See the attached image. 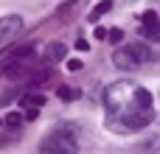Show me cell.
I'll return each instance as SVG.
<instances>
[{"mask_svg": "<svg viewBox=\"0 0 160 154\" xmlns=\"http://www.w3.org/2000/svg\"><path fill=\"white\" fill-rule=\"evenodd\" d=\"M22 17L20 14H6V17H0V48L3 45H8L11 39H17L20 36V31H22Z\"/></svg>", "mask_w": 160, "mask_h": 154, "instance_id": "cell-3", "label": "cell"}, {"mask_svg": "<svg viewBox=\"0 0 160 154\" xmlns=\"http://www.w3.org/2000/svg\"><path fill=\"white\" fill-rule=\"evenodd\" d=\"M112 65H115L118 70H132V67H141L129 45H127V48H118V51L112 53Z\"/></svg>", "mask_w": 160, "mask_h": 154, "instance_id": "cell-4", "label": "cell"}, {"mask_svg": "<svg viewBox=\"0 0 160 154\" xmlns=\"http://www.w3.org/2000/svg\"><path fill=\"white\" fill-rule=\"evenodd\" d=\"M65 56H68L65 42H48L45 45V59L48 62H65Z\"/></svg>", "mask_w": 160, "mask_h": 154, "instance_id": "cell-5", "label": "cell"}, {"mask_svg": "<svg viewBox=\"0 0 160 154\" xmlns=\"http://www.w3.org/2000/svg\"><path fill=\"white\" fill-rule=\"evenodd\" d=\"M3 123H6V121H3V118H0V126H3Z\"/></svg>", "mask_w": 160, "mask_h": 154, "instance_id": "cell-18", "label": "cell"}, {"mask_svg": "<svg viewBox=\"0 0 160 154\" xmlns=\"http://www.w3.org/2000/svg\"><path fill=\"white\" fill-rule=\"evenodd\" d=\"M129 48H132V53H135L138 65H146V62H152V59H155V51H152L146 42H132Z\"/></svg>", "mask_w": 160, "mask_h": 154, "instance_id": "cell-6", "label": "cell"}, {"mask_svg": "<svg viewBox=\"0 0 160 154\" xmlns=\"http://www.w3.org/2000/svg\"><path fill=\"white\" fill-rule=\"evenodd\" d=\"M135 101V87L129 81H112L104 93V104H107V115L121 112L124 107H129Z\"/></svg>", "mask_w": 160, "mask_h": 154, "instance_id": "cell-2", "label": "cell"}, {"mask_svg": "<svg viewBox=\"0 0 160 154\" xmlns=\"http://www.w3.org/2000/svg\"><path fill=\"white\" fill-rule=\"evenodd\" d=\"M76 51H90V45L84 39H76Z\"/></svg>", "mask_w": 160, "mask_h": 154, "instance_id": "cell-17", "label": "cell"}, {"mask_svg": "<svg viewBox=\"0 0 160 154\" xmlns=\"http://www.w3.org/2000/svg\"><path fill=\"white\" fill-rule=\"evenodd\" d=\"M20 107H28V109L45 107V93H25V95H20Z\"/></svg>", "mask_w": 160, "mask_h": 154, "instance_id": "cell-7", "label": "cell"}, {"mask_svg": "<svg viewBox=\"0 0 160 154\" xmlns=\"http://www.w3.org/2000/svg\"><path fill=\"white\" fill-rule=\"evenodd\" d=\"M110 8H112V0H101V3H96V6L90 8L87 20H90V22H98V20H101V17H104V14L110 11Z\"/></svg>", "mask_w": 160, "mask_h": 154, "instance_id": "cell-8", "label": "cell"}, {"mask_svg": "<svg viewBox=\"0 0 160 154\" xmlns=\"http://www.w3.org/2000/svg\"><path fill=\"white\" fill-rule=\"evenodd\" d=\"M107 39H110L112 45H118V42L124 39V31H121V28H110V34H107Z\"/></svg>", "mask_w": 160, "mask_h": 154, "instance_id": "cell-13", "label": "cell"}, {"mask_svg": "<svg viewBox=\"0 0 160 154\" xmlns=\"http://www.w3.org/2000/svg\"><path fill=\"white\" fill-rule=\"evenodd\" d=\"M3 121H6V126H11V129H17V126L22 123V115H20V112H8V115H6Z\"/></svg>", "mask_w": 160, "mask_h": 154, "instance_id": "cell-12", "label": "cell"}, {"mask_svg": "<svg viewBox=\"0 0 160 154\" xmlns=\"http://www.w3.org/2000/svg\"><path fill=\"white\" fill-rule=\"evenodd\" d=\"M141 20H143V28H155V25L160 22V17L155 14V11H143V14H141Z\"/></svg>", "mask_w": 160, "mask_h": 154, "instance_id": "cell-11", "label": "cell"}, {"mask_svg": "<svg viewBox=\"0 0 160 154\" xmlns=\"http://www.w3.org/2000/svg\"><path fill=\"white\" fill-rule=\"evenodd\" d=\"M141 149H160V137H155V140H146Z\"/></svg>", "mask_w": 160, "mask_h": 154, "instance_id": "cell-16", "label": "cell"}, {"mask_svg": "<svg viewBox=\"0 0 160 154\" xmlns=\"http://www.w3.org/2000/svg\"><path fill=\"white\" fill-rule=\"evenodd\" d=\"M107 34H110V31H107V28H101V25L93 31V36H96V39H107Z\"/></svg>", "mask_w": 160, "mask_h": 154, "instance_id": "cell-14", "label": "cell"}, {"mask_svg": "<svg viewBox=\"0 0 160 154\" xmlns=\"http://www.w3.org/2000/svg\"><path fill=\"white\" fill-rule=\"evenodd\" d=\"M39 149H42V154H79V143H76L70 129L59 126V129H53L51 135L42 137Z\"/></svg>", "mask_w": 160, "mask_h": 154, "instance_id": "cell-1", "label": "cell"}, {"mask_svg": "<svg viewBox=\"0 0 160 154\" xmlns=\"http://www.w3.org/2000/svg\"><path fill=\"white\" fill-rule=\"evenodd\" d=\"M68 70L79 73V70H82V62H79V59H70V62H68Z\"/></svg>", "mask_w": 160, "mask_h": 154, "instance_id": "cell-15", "label": "cell"}, {"mask_svg": "<svg viewBox=\"0 0 160 154\" xmlns=\"http://www.w3.org/2000/svg\"><path fill=\"white\" fill-rule=\"evenodd\" d=\"M135 101L141 104V107H155V98H152V93L146 90V87H135Z\"/></svg>", "mask_w": 160, "mask_h": 154, "instance_id": "cell-9", "label": "cell"}, {"mask_svg": "<svg viewBox=\"0 0 160 154\" xmlns=\"http://www.w3.org/2000/svg\"><path fill=\"white\" fill-rule=\"evenodd\" d=\"M56 95H59L62 101H76V98H79L82 93H79L76 87H59V90H56Z\"/></svg>", "mask_w": 160, "mask_h": 154, "instance_id": "cell-10", "label": "cell"}]
</instances>
